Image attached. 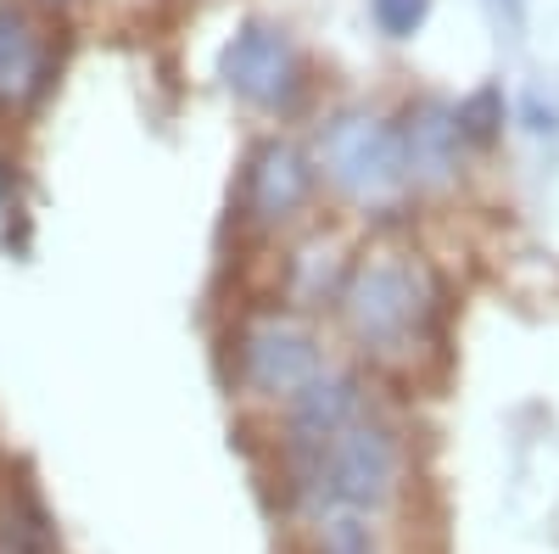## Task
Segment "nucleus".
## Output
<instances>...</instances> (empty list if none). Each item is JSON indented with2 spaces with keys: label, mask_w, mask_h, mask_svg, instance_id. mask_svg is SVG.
Returning <instances> with one entry per match:
<instances>
[{
  "label": "nucleus",
  "mask_w": 559,
  "mask_h": 554,
  "mask_svg": "<svg viewBox=\"0 0 559 554\" xmlns=\"http://www.w3.org/2000/svg\"><path fill=\"white\" fill-rule=\"evenodd\" d=\"M292 493L308 498L319 516H381L403 487V443L381 414H358L353 426H342L331 443H319L313 453H286Z\"/></svg>",
  "instance_id": "obj_1"
},
{
  "label": "nucleus",
  "mask_w": 559,
  "mask_h": 554,
  "mask_svg": "<svg viewBox=\"0 0 559 554\" xmlns=\"http://www.w3.org/2000/svg\"><path fill=\"white\" fill-rule=\"evenodd\" d=\"M342 319L364 353L376 358H414L431 342L437 319V286L408 252H376L364 258L342 286Z\"/></svg>",
  "instance_id": "obj_2"
},
{
  "label": "nucleus",
  "mask_w": 559,
  "mask_h": 554,
  "mask_svg": "<svg viewBox=\"0 0 559 554\" xmlns=\"http://www.w3.org/2000/svg\"><path fill=\"white\" fill-rule=\"evenodd\" d=\"M313 152H319L324 179L358 208H386L408 191L403 129L381 113H336L319 129Z\"/></svg>",
  "instance_id": "obj_3"
},
{
  "label": "nucleus",
  "mask_w": 559,
  "mask_h": 554,
  "mask_svg": "<svg viewBox=\"0 0 559 554\" xmlns=\"http://www.w3.org/2000/svg\"><path fill=\"white\" fill-rule=\"evenodd\" d=\"M236 376L252 398L269 403H292L302 387H313L324 376V353L313 342L308 326L286 314H258L236 337Z\"/></svg>",
  "instance_id": "obj_4"
},
{
  "label": "nucleus",
  "mask_w": 559,
  "mask_h": 554,
  "mask_svg": "<svg viewBox=\"0 0 559 554\" xmlns=\"http://www.w3.org/2000/svg\"><path fill=\"white\" fill-rule=\"evenodd\" d=\"M297 45L274 23H241V34L224 45V84L252 107H286L297 96Z\"/></svg>",
  "instance_id": "obj_5"
},
{
  "label": "nucleus",
  "mask_w": 559,
  "mask_h": 554,
  "mask_svg": "<svg viewBox=\"0 0 559 554\" xmlns=\"http://www.w3.org/2000/svg\"><path fill=\"white\" fill-rule=\"evenodd\" d=\"M313 191V168L302 146L292 141H263L247 163V213L252 224H286Z\"/></svg>",
  "instance_id": "obj_6"
},
{
  "label": "nucleus",
  "mask_w": 559,
  "mask_h": 554,
  "mask_svg": "<svg viewBox=\"0 0 559 554\" xmlns=\"http://www.w3.org/2000/svg\"><path fill=\"white\" fill-rule=\"evenodd\" d=\"M358 414H364V387L353 376H342V369H324L313 387H302L286 403V453H313L342 426H353Z\"/></svg>",
  "instance_id": "obj_7"
},
{
  "label": "nucleus",
  "mask_w": 559,
  "mask_h": 554,
  "mask_svg": "<svg viewBox=\"0 0 559 554\" xmlns=\"http://www.w3.org/2000/svg\"><path fill=\"white\" fill-rule=\"evenodd\" d=\"M459 113L442 102H419L403 123V163H408V185H448L459 174Z\"/></svg>",
  "instance_id": "obj_8"
},
{
  "label": "nucleus",
  "mask_w": 559,
  "mask_h": 554,
  "mask_svg": "<svg viewBox=\"0 0 559 554\" xmlns=\"http://www.w3.org/2000/svg\"><path fill=\"white\" fill-rule=\"evenodd\" d=\"M45 84V45L28 12L0 7V107L28 102Z\"/></svg>",
  "instance_id": "obj_9"
},
{
  "label": "nucleus",
  "mask_w": 559,
  "mask_h": 554,
  "mask_svg": "<svg viewBox=\"0 0 559 554\" xmlns=\"http://www.w3.org/2000/svg\"><path fill=\"white\" fill-rule=\"evenodd\" d=\"M0 554H57L51 510L39 504L28 482L7 487V498H0Z\"/></svg>",
  "instance_id": "obj_10"
},
{
  "label": "nucleus",
  "mask_w": 559,
  "mask_h": 554,
  "mask_svg": "<svg viewBox=\"0 0 559 554\" xmlns=\"http://www.w3.org/2000/svg\"><path fill=\"white\" fill-rule=\"evenodd\" d=\"M336 247L331 241H313V247H302L297 258H292V292L302 297V303H319V297H331V286H336Z\"/></svg>",
  "instance_id": "obj_11"
},
{
  "label": "nucleus",
  "mask_w": 559,
  "mask_h": 554,
  "mask_svg": "<svg viewBox=\"0 0 559 554\" xmlns=\"http://www.w3.org/2000/svg\"><path fill=\"white\" fill-rule=\"evenodd\" d=\"M498 123H503V96L498 90H476V96L459 107V134L464 141H487Z\"/></svg>",
  "instance_id": "obj_12"
},
{
  "label": "nucleus",
  "mask_w": 559,
  "mask_h": 554,
  "mask_svg": "<svg viewBox=\"0 0 559 554\" xmlns=\"http://www.w3.org/2000/svg\"><path fill=\"white\" fill-rule=\"evenodd\" d=\"M369 12H376V23H381L386 39H408L419 23H426L431 0H369Z\"/></svg>",
  "instance_id": "obj_13"
}]
</instances>
